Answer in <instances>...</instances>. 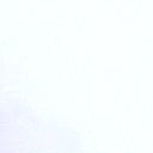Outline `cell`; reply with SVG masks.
Segmentation results:
<instances>
[]
</instances>
